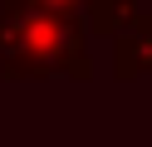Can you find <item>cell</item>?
<instances>
[{"mask_svg": "<svg viewBox=\"0 0 152 147\" xmlns=\"http://www.w3.org/2000/svg\"><path fill=\"white\" fill-rule=\"evenodd\" d=\"M0 64L5 74H74L83 78V44L79 29L59 10L39 5H10L0 15Z\"/></svg>", "mask_w": 152, "mask_h": 147, "instance_id": "cell-1", "label": "cell"}, {"mask_svg": "<svg viewBox=\"0 0 152 147\" xmlns=\"http://www.w3.org/2000/svg\"><path fill=\"white\" fill-rule=\"evenodd\" d=\"M10 5H39V10H74L83 0H10Z\"/></svg>", "mask_w": 152, "mask_h": 147, "instance_id": "cell-2", "label": "cell"}]
</instances>
